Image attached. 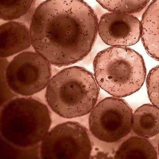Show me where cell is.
Instances as JSON below:
<instances>
[{"label": "cell", "mask_w": 159, "mask_h": 159, "mask_svg": "<svg viewBox=\"0 0 159 159\" xmlns=\"http://www.w3.org/2000/svg\"><path fill=\"white\" fill-rule=\"evenodd\" d=\"M98 25L95 12L83 0H46L32 17V45L50 64L68 66L91 52Z\"/></svg>", "instance_id": "cell-1"}, {"label": "cell", "mask_w": 159, "mask_h": 159, "mask_svg": "<svg viewBox=\"0 0 159 159\" xmlns=\"http://www.w3.org/2000/svg\"><path fill=\"white\" fill-rule=\"evenodd\" d=\"M99 94L93 74L79 66L66 68L52 77L45 98L52 110L60 116L73 119L91 112Z\"/></svg>", "instance_id": "cell-2"}, {"label": "cell", "mask_w": 159, "mask_h": 159, "mask_svg": "<svg viewBox=\"0 0 159 159\" xmlns=\"http://www.w3.org/2000/svg\"><path fill=\"white\" fill-rule=\"evenodd\" d=\"M93 64L99 87L115 97L132 95L142 87L146 79L142 57L126 47L113 46L102 50L95 57Z\"/></svg>", "instance_id": "cell-3"}, {"label": "cell", "mask_w": 159, "mask_h": 159, "mask_svg": "<svg viewBox=\"0 0 159 159\" xmlns=\"http://www.w3.org/2000/svg\"><path fill=\"white\" fill-rule=\"evenodd\" d=\"M51 124L48 107L33 98H16L1 109V135L7 143L18 148L27 149L41 142Z\"/></svg>", "instance_id": "cell-4"}, {"label": "cell", "mask_w": 159, "mask_h": 159, "mask_svg": "<svg viewBox=\"0 0 159 159\" xmlns=\"http://www.w3.org/2000/svg\"><path fill=\"white\" fill-rule=\"evenodd\" d=\"M52 77L51 64L39 54L24 51L15 56L5 71L7 85L14 93L30 96L48 85Z\"/></svg>", "instance_id": "cell-5"}, {"label": "cell", "mask_w": 159, "mask_h": 159, "mask_svg": "<svg viewBox=\"0 0 159 159\" xmlns=\"http://www.w3.org/2000/svg\"><path fill=\"white\" fill-rule=\"evenodd\" d=\"M92 143L88 129L78 122L67 121L52 129L41 144L42 159H89Z\"/></svg>", "instance_id": "cell-6"}, {"label": "cell", "mask_w": 159, "mask_h": 159, "mask_svg": "<svg viewBox=\"0 0 159 159\" xmlns=\"http://www.w3.org/2000/svg\"><path fill=\"white\" fill-rule=\"evenodd\" d=\"M133 111L122 99L105 98L91 110L89 117L90 132L105 142H116L129 134L132 129Z\"/></svg>", "instance_id": "cell-7"}, {"label": "cell", "mask_w": 159, "mask_h": 159, "mask_svg": "<svg viewBox=\"0 0 159 159\" xmlns=\"http://www.w3.org/2000/svg\"><path fill=\"white\" fill-rule=\"evenodd\" d=\"M98 33L103 41L109 46H132L140 40L141 23L130 14L107 13L98 21Z\"/></svg>", "instance_id": "cell-8"}, {"label": "cell", "mask_w": 159, "mask_h": 159, "mask_svg": "<svg viewBox=\"0 0 159 159\" xmlns=\"http://www.w3.org/2000/svg\"><path fill=\"white\" fill-rule=\"evenodd\" d=\"M31 46L30 29L24 23L10 21L1 25L0 56L2 58L28 50Z\"/></svg>", "instance_id": "cell-9"}, {"label": "cell", "mask_w": 159, "mask_h": 159, "mask_svg": "<svg viewBox=\"0 0 159 159\" xmlns=\"http://www.w3.org/2000/svg\"><path fill=\"white\" fill-rule=\"evenodd\" d=\"M141 39L146 51L159 61V0H153L143 15Z\"/></svg>", "instance_id": "cell-10"}, {"label": "cell", "mask_w": 159, "mask_h": 159, "mask_svg": "<svg viewBox=\"0 0 159 159\" xmlns=\"http://www.w3.org/2000/svg\"><path fill=\"white\" fill-rule=\"evenodd\" d=\"M132 129L138 136L151 138L159 133V109L153 105H144L134 112Z\"/></svg>", "instance_id": "cell-11"}, {"label": "cell", "mask_w": 159, "mask_h": 159, "mask_svg": "<svg viewBox=\"0 0 159 159\" xmlns=\"http://www.w3.org/2000/svg\"><path fill=\"white\" fill-rule=\"evenodd\" d=\"M115 159H157L155 148L147 138L131 136L122 143L114 155Z\"/></svg>", "instance_id": "cell-12"}, {"label": "cell", "mask_w": 159, "mask_h": 159, "mask_svg": "<svg viewBox=\"0 0 159 159\" xmlns=\"http://www.w3.org/2000/svg\"><path fill=\"white\" fill-rule=\"evenodd\" d=\"M36 0H0L1 19L12 21L28 13Z\"/></svg>", "instance_id": "cell-13"}, {"label": "cell", "mask_w": 159, "mask_h": 159, "mask_svg": "<svg viewBox=\"0 0 159 159\" xmlns=\"http://www.w3.org/2000/svg\"><path fill=\"white\" fill-rule=\"evenodd\" d=\"M105 9L111 12L134 13L139 12L150 0H96Z\"/></svg>", "instance_id": "cell-14"}, {"label": "cell", "mask_w": 159, "mask_h": 159, "mask_svg": "<svg viewBox=\"0 0 159 159\" xmlns=\"http://www.w3.org/2000/svg\"><path fill=\"white\" fill-rule=\"evenodd\" d=\"M146 81L150 101L159 109V65L150 71Z\"/></svg>", "instance_id": "cell-15"}, {"label": "cell", "mask_w": 159, "mask_h": 159, "mask_svg": "<svg viewBox=\"0 0 159 159\" xmlns=\"http://www.w3.org/2000/svg\"><path fill=\"white\" fill-rule=\"evenodd\" d=\"M158 154L159 156V146H158Z\"/></svg>", "instance_id": "cell-16"}]
</instances>
